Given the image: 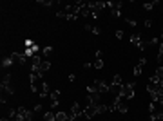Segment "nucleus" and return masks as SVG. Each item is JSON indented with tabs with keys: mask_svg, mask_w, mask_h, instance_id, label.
<instances>
[{
	"mask_svg": "<svg viewBox=\"0 0 163 121\" xmlns=\"http://www.w3.org/2000/svg\"><path fill=\"white\" fill-rule=\"evenodd\" d=\"M134 87H136V83H125V85H122L118 96H122L125 100H132L134 98Z\"/></svg>",
	"mask_w": 163,
	"mask_h": 121,
	"instance_id": "f257e3e1",
	"label": "nucleus"
},
{
	"mask_svg": "<svg viewBox=\"0 0 163 121\" xmlns=\"http://www.w3.org/2000/svg\"><path fill=\"white\" fill-rule=\"evenodd\" d=\"M11 78H13L11 74H6L4 80H2V92H6L7 96H11V94L15 92V87L11 85Z\"/></svg>",
	"mask_w": 163,
	"mask_h": 121,
	"instance_id": "f03ea898",
	"label": "nucleus"
},
{
	"mask_svg": "<svg viewBox=\"0 0 163 121\" xmlns=\"http://www.w3.org/2000/svg\"><path fill=\"white\" fill-rule=\"evenodd\" d=\"M94 85H96V89H98V92H100V94L109 92V85H107L103 80H94Z\"/></svg>",
	"mask_w": 163,
	"mask_h": 121,
	"instance_id": "7ed1b4c3",
	"label": "nucleus"
},
{
	"mask_svg": "<svg viewBox=\"0 0 163 121\" xmlns=\"http://www.w3.org/2000/svg\"><path fill=\"white\" fill-rule=\"evenodd\" d=\"M145 63H147V60L145 58H142V60L136 63V67H134V76H140L143 72V67H145Z\"/></svg>",
	"mask_w": 163,
	"mask_h": 121,
	"instance_id": "20e7f679",
	"label": "nucleus"
},
{
	"mask_svg": "<svg viewBox=\"0 0 163 121\" xmlns=\"http://www.w3.org/2000/svg\"><path fill=\"white\" fill-rule=\"evenodd\" d=\"M56 121H69V114H65L63 110H56Z\"/></svg>",
	"mask_w": 163,
	"mask_h": 121,
	"instance_id": "39448f33",
	"label": "nucleus"
},
{
	"mask_svg": "<svg viewBox=\"0 0 163 121\" xmlns=\"http://www.w3.org/2000/svg\"><path fill=\"white\" fill-rule=\"evenodd\" d=\"M44 121H56V114H55L53 110L44 112Z\"/></svg>",
	"mask_w": 163,
	"mask_h": 121,
	"instance_id": "423d86ee",
	"label": "nucleus"
},
{
	"mask_svg": "<svg viewBox=\"0 0 163 121\" xmlns=\"http://www.w3.org/2000/svg\"><path fill=\"white\" fill-rule=\"evenodd\" d=\"M51 103H60V90H51Z\"/></svg>",
	"mask_w": 163,
	"mask_h": 121,
	"instance_id": "0eeeda50",
	"label": "nucleus"
},
{
	"mask_svg": "<svg viewBox=\"0 0 163 121\" xmlns=\"http://www.w3.org/2000/svg\"><path fill=\"white\" fill-rule=\"evenodd\" d=\"M131 43H134V45H138V47H142V43H143L142 36H140V35H132V36H131Z\"/></svg>",
	"mask_w": 163,
	"mask_h": 121,
	"instance_id": "6e6552de",
	"label": "nucleus"
},
{
	"mask_svg": "<svg viewBox=\"0 0 163 121\" xmlns=\"http://www.w3.org/2000/svg\"><path fill=\"white\" fill-rule=\"evenodd\" d=\"M111 85H114V87H122V85H123L122 76H120V74H114V78H112V83H111Z\"/></svg>",
	"mask_w": 163,
	"mask_h": 121,
	"instance_id": "1a4fd4ad",
	"label": "nucleus"
},
{
	"mask_svg": "<svg viewBox=\"0 0 163 121\" xmlns=\"http://www.w3.org/2000/svg\"><path fill=\"white\" fill-rule=\"evenodd\" d=\"M13 61H15V58H13V56L4 58V60H2V67H9V65H13Z\"/></svg>",
	"mask_w": 163,
	"mask_h": 121,
	"instance_id": "9d476101",
	"label": "nucleus"
},
{
	"mask_svg": "<svg viewBox=\"0 0 163 121\" xmlns=\"http://www.w3.org/2000/svg\"><path fill=\"white\" fill-rule=\"evenodd\" d=\"M156 4H158V0H156V2H147V4H143V9H145V11H150Z\"/></svg>",
	"mask_w": 163,
	"mask_h": 121,
	"instance_id": "9b49d317",
	"label": "nucleus"
},
{
	"mask_svg": "<svg viewBox=\"0 0 163 121\" xmlns=\"http://www.w3.org/2000/svg\"><path fill=\"white\" fill-rule=\"evenodd\" d=\"M103 67V60L102 58H96V61H94V69H102Z\"/></svg>",
	"mask_w": 163,
	"mask_h": 121,
	"instance_id": "f8f14e48",
	"label": "nucleus"
},
{
	"mask_svg": "<svg viewBox=\"0 0 163 121\" xmlns=\"http://www.w3.org/2000/svg\"><path fill=\"white\" fill-rule=\"evenodd\" d=\"M38 4H40V6H45V7H51L55 2H51V0H47V2H45V0H38Z\"/></svg>",
	"mask_w": 163,
	"mask_h": 121,
	"instance_id": "ddd939ff",
	"label": "nucleus"
},
{
	"mask_svg": "<svg viewBox=\"0 0 163 121\" xmlns=\"http://www.w3.org/2000/svg\"><path fill=\"white\" fill-rule=\"evenodd\" d=\"M154 74H156L158 78H163V67H161V65H160V67H156V72H154Z\"/></svg>",
	"mask_w": 163,
	"mask_h": 121,
	"instance_id": "4468645a",
	"label": "nucleus"
},
{
	"mask_svg": "<svg viewBox=\"0 0 163 121\" xmlns=\"http://www.w3.org/2000/svg\"><path fill=\"white\" fill-rule=\"evenodd\" d=\"M163 58V42L160 43V51H158V61H161Z\"/></svg>",
	"mask_w": 163,
	"mask_h": 121,
	"instance_id": "2eb2a0df",
	"label": "nucleus"
},
{
	"mask_svg": "<svg viewBox=\"0 0 163 121\" xmlns=\"http://www.w3.org/2000/svg\"><path fill=\"white\" fill-rule=\"evenodd\" d=\"M42 53H44V56H47V54H51V53H53V47H44V49H42Z\"/></svg>",
	"mask_w": 163,
	"mask_h": 121,
	"instance_id": "dca6fc26",
	"label": "nucleus"
},
{
	"mask_svg": "<svg viewBox=\"0 0 163 121\" xmlns=\"http://www.w3.org/2000/svg\"><path fill=\"white\" fill-rule=\"evenodd\" d=\"M160 36H156V38H152V40H149V45H158V43H160Z\"/></svg>",
	"mask_w": 163,
	"mask_h": 121,
	"instance_id": "f3484780",
	"label": "nucleus"
},
{
	"mask_svg": "<svg viewBox=\"0 0 163 121\" xmlns=\"http://www.w3.org/2000/svg\"><path fill=\"white\" fill-rule=\"evenodd\" d=\"M125 22H127L129 25H132V27H136V20H131V18H125Z\"/></svg>",
	"mask_w": 163,
	"mask_h": 121,
	"instance_id": "a211bd4d",
	"label": "nucleus"
},
{
	"mask_svg": "<svg viewBox=\"0 0 163 121\" xmlns=\"http://www.w3.org/2000/svg\"><path fill=\"white\" fill-rule=\"evenodd\" d=\"M116 38H118V40H122V38H123V31H116Z\"/></svg>",
	"mask_w": 163,
	"mask_h": 121,
	"instance_id": "6ab92c4d",
	"label": "nucleus"
},
{
	"mask_svg": "<svg viewBox=\"0 0 163 121\" xmlns=\"http://www.w3.org/2000/svg\"><path fill=\"white\" fill-rule=\"evenodd\" d=\"M152 25V20H145V27H150Z\"/></svg>",
	"mask_w": 163,
	"mask_h": 121,
	"instance_id": "aec40b11",
	"label": "nucleus"
},
{
	"mask_svg": "<svg viewBox=\"0 0 163 121\" xmlns=\"http://www.w3.org/2000/svg\"><path fill=\"white\" fill-rule=\"evenodd\" d=\"M158 85H160V87H161V89H163V78H161V80H160V83H158Z\"/></svg>",
	"mask_w": 163,
	"mask_h": 121,
	"instance_id": "412c9836",
	"label": "nucleus"
},
{
	"mask_svg": "<svg viewBox=\"0 0 163 121\" xmlns=\"http://www.w3.org/2000/svg\"><path fill=\"white\" fill-rule=\"evenodd\" d=\"M160 40H161V42H163V31H161V35H160Z\"/></svg>",
	"mask_w": 163,
	"mask_h": 121,
	"instance_id": "4be33fe9",
	"label": "nucleus"
},
{
	"mask_svg": "<svg viewBox=\"0 0 163 121\" xmlns=\"http://www.w3.org/2000/svg\"><path fill=\"white\" fill-rule=\"evenodd\" d=\"M160 105H161V107H163V98H161V101H160Z\"/></svg>",
	"mask_w": 163,
	"mask_h": 121,
	"instance_id": "5701e85b",
	"label": "nucleus"
}]
</instances>
